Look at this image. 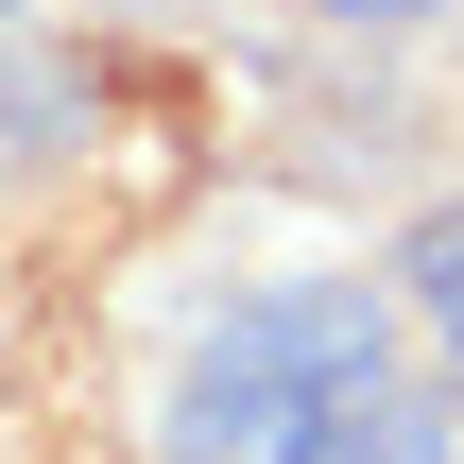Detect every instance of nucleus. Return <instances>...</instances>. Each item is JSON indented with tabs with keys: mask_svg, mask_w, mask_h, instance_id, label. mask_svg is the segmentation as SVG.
I'll return each instance as SVG.
<instances>
[{
	"mask_svg": "<svg viewBox=\"0 0 464 464\" xmlns=\"http://www.w3.org/2000/svg\"><path fill=\"white\" fill-rule=\"evenodd\" d=\"M0 17H34V0H0Z\"/></svg>",
	"mask_w": 464,
	"mask_h": 464,
	"instance_id": "39448f33",
	"label": "nucleus"
},
{
	"mask_svg": "<svg viewBox=\"0 0 464 464\" xmlns=\"http://www.w3.org/2000/svg\"><path fill=\"white\" fill-rule=\"evenodd\" d=\"M396 310H413V344H430V396L464 413V207H430V224L396 241Z\"/></svg>",
	"mask_w": 464,
	"mask_h": 464,
	"instance_id": "7ed1b4c3",
	"label": "nucleus"
},
{
	"mask_svg": "<svg viewBox=\"0 0 464 464\" xmlns=\"http://www.w3.org/2000/svg\"><path fill=\"white\" fill-rule=\"evenodd\" d=\"M448 448H464V413L430 396V379H396V362H379V379L310 430V464H448Z\"/></svg>",
	"mask_w": 464,
	"mask_h": 464,
	"instance_id": "f03ea898",
	"label": "nucleus"
},
{
	"mask_svg": "<svg viewBox=\"0 0 464 464\" xmlns=\"http://www.w3.org/2000/svg\"><path fill=\"white\" fill-rule=\"evenodd\" d=\"M396 362V293L379 276H276L241 293L189 362H172V413H155V464H310V430Z\"/></svg>",
	"mask_w": 464,
	"mask_h": 464,
	"instance_id": "f257e3e1",
	"label": "nucleus"
},
{
	"mask_svg": "<svg viewBox=\"0 0 464 464\" xmlns=\"http://www.w3.org/2000/svg\"><path fill=\"white\" fill-rule=\"evenodd\" d=\"M310 17H327V34H430L448 0H310Z\"/></svg>",
	"mask_w": 464,
	"mask_h": 464,
	"instance_id": "20e7f679",
	"label": "nucleus"
}]
</instances>
